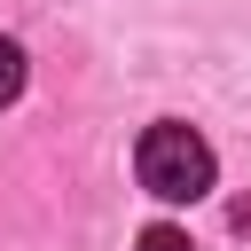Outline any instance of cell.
<instances>
[{"mask_svg": "<svg viewBox=\"0 0 251 251\" xmlns=\"http://www.w3.org/2000/svg\"><path fill=\"white\" fill-rule=\"evenodd\" d=\"M133 173H141V188H149L157 204H196V196L212 188V141H204L196 126L165 118V126H149V133H141Z\"/></svg>", "mask_w": 251, "mask_h": 251, "instance_id": "obj_1", "label": "cell"}, {"mask_svg": "<svg viewBox=\"0 0 251 251\" xmlns=\"http://www.w3.org/2000/svg\"><path fill=\"white\" fill-rule=\"evenodd\" d=\"M133 251H196V243H188L180 227H165V220H157V227H141V243H133Z\"/></svg>", "mask_w": 251, "mask_h": 251, "instance_id": "obj_3", "label": "cell"}, {"mask_svg": "<svg viewBox=\"0 0 251 251\" xmlns=\"http://www.w3.org/2000/svg\"><path fill=\"white\" fill-rule=\"evenodd\" d=\"M16 94H24V47L0 39V102H16Z\"/></svg>", "mask_w": 251, "mask_h": 251, "instance_id": "obj_2", "label": "cell"}]
</instances>
